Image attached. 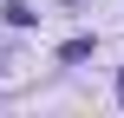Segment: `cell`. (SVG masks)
Segmentation results:
<instances>
[{"label": "cell", "instance_id": "cell-1", "mask_svg": "<svg viewBox=\"0 0 124 118\" xmlns=\"http://www.w3.org/2000/svg\"><path fill=\"white\" fill-rule=\"evenodd\" d=\"M59 59H65V66H78V59H92V39H65V46H59Z\"/></svg>", "mask_w": 124, "mask_h": 118}, {"label": "cell", "instance_id": "cell-2", "mask_svg": "<svg viewBox=\"0 0 124 118\" xmlns=\"http://www.w3.org/2000/svg\"><path fill=\"white\" fill-rule=\"evenodd\" d=\"M118 99H124V72H118Z\"/></svg>", "mask_w": 124, "mask_h": 118}]
</instances>
